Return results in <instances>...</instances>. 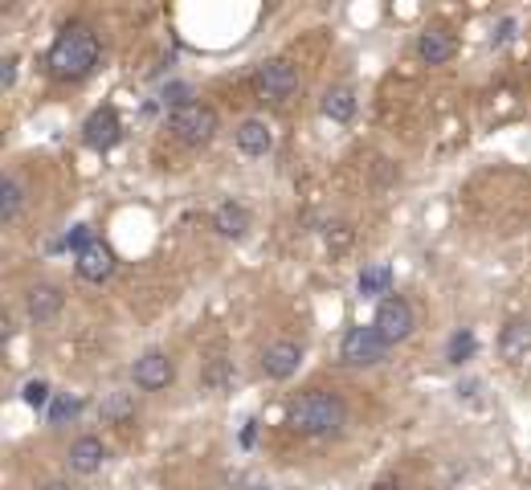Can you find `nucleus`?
<instances>
[{
  "label": "nucleus",
  "instance_id": "obj_26",
  "mask_svg": "<svg viewBox=\"0 0 531 490\" xmlns=\"http://www.w3.org/2000/svg\"><path fill=\"white\" fill-rule=\"evenodd\" d=\"M41 490H78V486H74V482H46Z\"/></svg>",
  "mask_w": 531,
  "mask_h": 490
},
{
  "label": "nucleus",
  "instance_id": "obj_8",
  "mask_svg": "<svg viewBox=\"0 0 531 490\" xmlns=\"http://www.w3.org/2000/svg\"><path fill=\"white\" fill-rule=\"evenodd\" d=\"M119 135H123V123H119L115 106H98L95 115L87 119V127H82V139H87V147H95V152H111V147L119 144Z\"/></svg>",
  "mask_w": 531,
  "mask_h": 490
},
{
  "label": "nucleus",
  "instance_id": "obj_20",
  "mask_svg": "<svg viewBox=\"0 0 531 490\" xmlns=\"http://www.w3.org/2000/svg\"><path fill=\"white\" fill-rule=\"evenodd\" d=\"M127 417H136V396L131 393H111L103 401V421H111V425H119V421H127Z\"/></svg>",
  "mask_w": 531,
  "mask_h": 490
},
{
  "label": "nucleus",
  "instance_id": "obj_11",
  "mask_svg": "<svg viewBox=\"0 0 531 490\" xmlns=\"http://www.w3.org/2000/svg\"><path fill=\"white\" fill-rule=\"evenodd\" d=\"M25 307H29V319L49 323V319L62 315V307H66V295H62V287H54V282H37V287L29 290V298H25Z\"/></svg>",
  "mask_w": 531,
  "mask_h": 490
},
{
  "label": "nucleus",
  "instance_id": "obj_1",
  "mask_svg": "<svg viewBox=\"0 0 531 490\" xmlns=\"http://www.w3.org/2000/svg\"><path fill=\"white\" fill-rule=\"evenodd\" d=\"M98 66V37L87 25H66L49 46V70L62 82H82Z\"/></svg>",
  "mask_w": 531,
  "mask_h": 490
},
{
  "label": "nucleus",
  "instance_id": "obj_27",
  "mask_svg": "<svg viewBox=\"0 0 531 490\" xmlns=\"http://www.w3.org/2000/svg\"><path fill=\"white\" fill-rule=\"evenodd\" d=\"M372 490H405V486H401V482H393V478H385V482H377Z\"/></svg>",
  "mask_w": 531,
  "mask_h": 490
},
{
  "label": "nucleus",
  "instance_id": "obj_10",
  "mask_svg": "<svg viewBox=\"0 0 531 490\" xmlns=\"http://www.w3.org/2000/svg\"><path fill=\"white\" fill-rule=\"evenodd\" d=\"M74 270H78V278H87V282H106L115 274V250L106 241H90L87 250L78 253Z\"/></svg>",
  "mask_w": 531,
  "mask_h": 490
},
{
  "label": "nucleus",
  "instance_id": "obj_17",
  "mask_svg": "<svg viewBox=\"0 0 531 490\" xmlns=\"http://www.w3.org/2000/svg\"><path fill=\"white\" fill-rule=\"evenodd\" d=\"M323 115H328L331 123H348V119L356 115V95H352V87L323 90Z\"/></svg>",
  "mask_w": 531,
  "mask_h": 490
},
{
  "label": "nucleus",
  "instance_id": "obj_15",
  "mask_svg": "<svg viewBox=\"0 0 531 490\" xmlns=\"http://www.w3.org/2000/svg\"><path fill=\"white\" fill-rule=\"evenodd\" d=\"M233 139H237V147H242L245 155H266L274 147V131H270V123H261V119H245V123L233 131Z\"/></svg>",
  "mask_w": 531,
  "mask_h": 490
},
{
  "label": "nucleus",
  "instance_id": "obj_25",
  "mask_svg": "<svg viewBox=\"0 0 531 490\" xmlns=\"http://www.w3.org/2000/svg\"><path fill=\"white\" fill-rule=\"evenodd\" d=\"M12 78H17V58H9L0 66V87H12Z\"/></svg>",
  "mask_w": 531,
  "mask_h": 490
},
{
  "label": "nucleus",
  "instance_id": "obj_2",
  "mask_svg": "<svg viewBox=\"0 0 531 490\" xmlns=\"http://www.w3.org/2000/svg\"><path fill=\"white\" fill-rule=\"evenodd\" d=\"M348 421V404L339 393H328V388H311L299 401L290 404L286 425L295 433H307V437H323V433H336L339 425Z\"/></svg>",
  "mask_w": 531,
  "mask_h": 490
},
{
  "label": "nucleus",
  "instance_id": "obj_5",
  "mask_svg": "<svg viewBox=\"0 0 531 490\" xmlns=\"http://www.w3.org/2000/svg\"><path fill=\"white\" fill-rule=\"evenodd\" d=\"M372 327H377L380 336H385L388 347H393V344H405V339L413 336V327H417V315H413V307H409V298H401V295L380 298Z\"/></svg>",
  "mask_w": 531,
  "mask_h": 490
},
{
  "label": "nucleus",
  "instance_id": "obj_28",
  "mask_svg": "<svg viewBox=\"0 0 531 490\" xmlns=\"http://www.w3.org/2000/svg\"><path fill=\"white\" fill-rule=\"evenodd\" d=\"M258 490H270V486H258Z\"/></svg>",
  "mask_w": 531,
  "mask_h": 490
},
{
  "label": "nucleus",
  "instance_id": "obj_4",
  "mask_svg": "<svg viewBox=\"0 0 531 490\" xmlns=\"http://www.w3.org/2000/svg\"><path fill=\"white\" fill-rule=\"evenodd\" d=\"M339 356H344V364H348V368H377L380 360L388 356V344H385V336H380L372 323H360V327H352L348 336H344Z\"/></svg>",
  "mask_w": 531,
  "mask_h": 490
},
{
  "label": "nucleus",
  "instance_id": "obj_13",
  "mask_svg": "<svg viewBox=\"0 0 531 490\" xmlns=\"http://www.w3.org/2000/svg\"><path fill=\"white\" fill-rule=\"evenodd\" d=\"M103 461H106V445L98 437H78L66 453V466L74 474H95V470H103Z\"/></svg>",
  "mask_w": 531,
  "mask_h": 490
},
{
  "label": "nucleus",
  "instance_id": "obj_9",
  "mask_svg": "<svg viewBox=\"0 0 531 490\" xmlns=\"http://www.w3.org/2000/svg\"><path fill=\"white\" fill-rule=\"evenodd\" d=\"M303 364V347L295 339H274L266 352H261V372L270 380H290Z\"/></svg>",
  "mask_w": 531,
  "mask_h": 490
},
{
  "label": "nucleus",
  "instance_id": "obj_7",
  "mask_svg": "<svg viewBox=\"0 0 531 490\" xmlns=\"http://www.w3.org/2000/svg\"><path fill=\"white\" fill-rule=\"evenodd\" d=\"M131 380H136V388H144V393L168 388L176 380L172 356H168V352H144V356L136 360V368H131Z\"/></svg>",
  "mask_w": 531,
  "mask_h": 490
},
{
  "label": "nucleus",
  "instance_id": "obj_19",
  "mask_svg": "<svg viewBox=\"0 0 531 490\" xmlns=\"http://www.w3.org/2000/svg\"><path fill=\"white\" fill-rule=\"evenodd\" d=\"M21 204H25V188H21L12 176H4V180H0V221H12L21 212Z\"/></svg>",
  "mask_w": 531,
  "mask_h": 490
},
{
  "label": "nucleus",
  "instance_id": "obj_18",
  "mask_svg": "<svg viewBox=\"0 0 531 490\" xmlns=\"http://www.w3.org/2000/svg\"><path fill=\"white\" fill-rule=\"evenodd\" d=\"M360 295L364 298H380V295H388V287H393V270L385 266V262H372V266H364L360 270Z\"/></svg>",
  "mask_w": 531,
  "mask_h": 490
},
{
  "label": "nucleus",
  "instance_id": "obj_22",
  "mask_svg": "<svg viewBox=\"0 0 531 490\" xmlns=\"http://www.w3.org/2000/svg\"><path fill=\"white\" fill-rule=\"evenodd\" d=\"M78 413H82V401H78V396H58V401H54V413H49V421L62 425V421H70V417H78Z\"/></svg>",
  "mask_w": 531,
  "mask_h": 490
},
{
  "label": "nucleus",
  "instance_id": "obj_6",
  "mask_svg": "<svg viewBox=\"0 0 531 490\" xmlns=\"http://www.w3.org/2000/svg\"><path fill=\"white\" fill-rule=\"evenodd\" d=\"M258 90L261 98H270V103H286L295 90H299V66L286 58H270L258 66Z\"/></svg>",
  "mask_w": 531,
  "mask_h": 490
},
{
  "label": "nucleus",
  "instance_id": "obj_16",
  "mask_svg": "<svg viewBox=\"0 0 531 490\" xmlns=\"http://www.w3.org/2000/svg\"><path fill=\"white\" fill-rule=\"evenodd\" d=\"M531 352V323H523V319H511V323L502 327L499 336V356L502 360H523Z\"/></svg>",
  "mask_w": 531,
  "mask_h": 490
},
{
  "label": "nucleus",
  "instance_id": "obj_14",
  "mask_svg": "<svg viewBox=\"0 0 531 490\" xmlns=\"http://www.w3.org/2000/svg\"><path fill=\"white\" fill-rule=\"evenodd\" d=\"M454 33L445 29H425L421 41H417V54H421L425 66H445V62L454 58Z\"/></svg>",
  "mask_w": 531,
  "mask_h": 490
},
{
  "label": "nucleus",
  "instance_id": "obj_12",
  "mask_svg": "<svg viewBox=\"0 0 531 490\" xmlns=\"http://www.w3.org/2000/svg\"><path fill=\"white\" fill-rule=\"evenodd\" d=\"M212 229L229 241H242L245 233H250V209L237 204V201H221L217 212H212Z\"/></svg>",
  "mask_w": 531,
  "mask_h": 490
},
{
  "label": "nucleus",
  "instance_id": "obj_24",
  "mask_svg": "<svg viewBox=\"0 0 531 490\" xmlns=\"http://www.w3.org/2000/svg\"><path fill=\"white\" fill-rule=\"evenodd\" d=\"M21 396H25V404H33V409H41V404L49 401V385H46V380H29V385L21 388Z\"/></svg>",
  "mask_w": 531,
  "mask_h": 490
},
{
  "label": "nucleus",
  "instance_id": "obj_21",
  "mask_svg": "<svg viewBox=\"0 0 531 490\" xmlns=\"http://www.w3.org/2000/svg\"><path fill=\"white\" fill-rule=\"evenodd\" d=\"M323 237H328V250H336V253H339V250H348V245H352V237H356V229H352L348 221H331Z\"/></svg>",
  "mask_w": 531,
  "mask_h": 490
},
{
  "label": "nucleus",
  "instance_id": "obj_23",
  "mask_svg": "<svg viewBox=\"0 0 531 490\" xmlns=\"http://www.w3.org/2000/svg\"><path fill=\"white\" fill-rule=\"evenodd\" d=\"M466 356H474V336H470V331H458V336L450 339V360L462 364Z\"/></svg>",
  "mask_w": 531,
  "mask_h": 490
},
{
  "label": "nucleus",
  "instance_id": "obj_3",
  "mask_svg": "<svg viewBox=\"0 0 531 490\" xmlns=\"http://www.w3.org/2000/svg\"><path fill=\"white\" fill-rule=\"evenodd\" d=\"M168 131L184 147H209L217 139V111L209 103H184L176 111H168Z\"/></svg>",
  "mask_w": 531,
  "mask_h": 490
}]
</instances>
